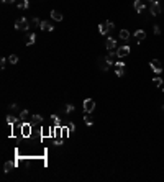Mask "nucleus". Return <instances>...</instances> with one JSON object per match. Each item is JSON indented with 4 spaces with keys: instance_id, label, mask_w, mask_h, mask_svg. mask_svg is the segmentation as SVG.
<instances>
[{
    "instance_id": "423d86ee",
    "label": "nucleus",
    "mask_w": 164,
    "mask_h": 182,
    "mask_svg": "<svg viewBox=\"0 0 164 182\" xmlns=\"http://www.w3.org/2000/svg\"><path fill=\"white\" fill-rule=\"evenodd\" d=\"M115 74L118 75V77H121L123 75V72H125V64L121 62V61H118V62H115Z\"/></svg>"
},
{
    "instance_id": "dca6fc26",
    "label": "nucleus",
    "mask_w": 164,
    "mask_h": 182,
    "mask_svg": "<svg viewBox=\"0 0 164 182\" xmlns=\"http://www.w3.org/2000/svg\"><path fill=\"white\" fill-rule=\"evenodd\" d=\"M28 118H30V112L26 110V108H23V110L20 112V120H22V121H26Z\"/></svg>"
},
{
    "instance_id": "a211bd4d",
    "label": "nucleus",
    "mask_w": 164,
    "mask_h": 182,
    "mask_svg": "<svg viewBox=\"0 0 164 182\" xmlns=\"http://www.w3.org/2000/svg\"><path fill=\"white\" fill-rule=\"evenodd\" d=\"M84 123H86L87 126H92L94 125V118L90 117V113H86V117H84Z\"/></svg>"
},
{
    "instance_id": "1a4fd4ad",
    "label": "nucleus",
    "mask_w": 164,
    "mask_h": 182,
    "mask_svg": "<svg viewBox=\"0 0 164 182\" xmlns=\"http://www.w3.org/2000/svg\"><path fill=\"white\" fill-rule=\"evenodd\" d=\"M39 28L43 30V31H53V30H54V26L51 25L49 22H46V20H43V22H41V25H39Z\"/></svg>"
},
{
    "instance_id": "a878e982",
    "label": "nucleus",
    "mask_w": 164,
    "mask_h": 182,
    "mask_svg": "<svg viewBox=\"0 0 164 182\" xmlns=\"http://www.w3.org/2000/svg\"><path fill=\"white\" fill-rule=\"evenodd\" d=\"M8 61H10L12 64H17V62H18V56H17V54H10V56H8Z\"/></svg>"
},
{
    "instance_id": "7ed1b4c3",
    "label": "nucleus",
    "mask_w": 164,
    "mask_h": 182,
    "mask_svg": "<svg viewBox=\"0 0 164 182\" xmlns=\"http://www.w3.org/2000/svg\"><path fill=\"white\" fill-rule=\"evenodd\" d=\"M20 135L25 136V138H28V136L31 135V123H28V121H23L22 128H20Z\"/></svg>"
},
{
    "instance_id": "393cba45",
    "label": "nucleus",
    "mask_w": 164,
    "mask_h": 182,
    "mask_svg": "<svg viewBox=\"0 0 164 182\" xmlns=\"http://www.w3.org/2000/svg\"><path fill=\"white\" fill-rule=\"evenodd\" d=\"M105 59H107V62H110L112 66H113V59H115V53H108L107 54V57H105Z\"/></svg>"
},
{
    "instance_id": "2f4dec72",
    "label": "nucleus",
    "mask_w": 164,
    "mask_h": 182,
    "mask_svg": "<svg viewBox=\"0 0 164 182\" xmlns=\"http://www.w3.org/2000/svg\"><path fill=\"white\" fill-rule=\"evenodd\" d=\"M2 2H5V4H13L15 0H2Z\"/></svg>"
},
{
    "instance_id": "0eeeda50",
    "label": "nucleus",
    "mask_w": 164,
    "mask_h": 182,
    "mask_svg": "<svg viewBox=\"0 0 164 182\" xmlns=\"http://www.w3.org/2000/svg\"><path fill=\"white\" fill-rule=\"evenodd\" d=\"M115 46H117V39L112 38V36H108L107 41H105V48H107L108 51H113V49H115Z\"/></svg>"
},
{
    "instance_id": "6e6552de",
    "label": "nucleus",
    "mask_w": 164,
    "mask_h": 182,
    "mask_svg": "<svg viewBox=\"0 0 164 182\" xmlns=\"http://www.w3.org/2000/svg\"><path fill=\"white\" fill-rule=\"evenodd\" d=\"M128 53H130V46H121V48L117 49V56L118 57H125Z\"/></svg>"
},
{
    "instance_id": "b1692460",
    "label": "nucleus",
    "mask_w": 164,
    "mask_h": 182,
    "mask_svg": "<svg viewBox=\"0 0 164 182\" xmlns=\"http://www.w3.org/2000/svg\"><path fill=\"white\" fill-rule=\"evenodd\" d=\"M153 84H154L156 87H161L164 82H163V79H161V77H154V79H153Z\"/></svg>"
},
{
    "instance_id": "bb28decb",
    "label": "nucleus",
    "mask_w": 164,
    "mask_h": 182,
    "mask_svg": "<svg viewBox=\"0 0 164 182\" xmlns=\"http://www.w3.org/2000/svg\"><path fill=\"white\" fill-rule=\"evenodd\" d=\"M31 23H33V25H36V26H39V25H41V20H39V18H36V17H33L31 18Z\"/></svg>"
},
{
    "instance_id": "f8f14e48",
    "label": "nucleus",
    "mask_w": 164,
    "mask_h": 182,
    "mask_svg": "<svg viewBox=\"0 0 164 182\" xmlns=\"http://www.w3.org/2000/svg\"><path fill=\"white\" fill-rule=\"evenodd\" d=\"M133 7H135V10L138 12V13H141V12L144 10V4H143L141 0H135V4H133Z\"/></svg>"
},
{
    "instance_id": "f3484780",
    "label": "nucleus",
    "mask_w": 164,
    "mask_h": 182,
    "mask_svg": "<svg viewBox=\"0 0 164 182\" xmlns=\"http://www.w3.org/2000/svg\"><path fill=\"white\" fill-rule=\"evenodd\" d=\"M74 105H72V104H66L64 105V108H62V112H64V113L66 115H69V113H72V112H74Z\"/></svg>"
},
{
    "instance_id": "4be33fe9",
    "label": "nucleus",
    "mask_w": 164,
    "mask_h": 182,
    "mask_svg": "<svg viewBox=\"0 0 164 182\" xmlns=\"http://www.w3.org/2000/svg\"><path fill=\"white\" fill-rule=\"evenodd\" d=\"M33 123H38V125H41V123H43V117H41V115H33Z\"/></svg>"
},
{
    "instance_id": "f257e3e1",
    "label": "nucleus",
    "mask_w": 164,
    "mask_h": 182,
    "mask_svg": "<svg viewBox=\"0 0 164 182\" xmlns=\"http://www.w3.org/2000/svg\"><path fill=\"white\" fill-rule=\"evenodd\" d=\"M15 28H17L18 31H28L30 30L28 18H20V20H17V22H15Z\"/></svg>"
},
{
    "instance_id": "aec40b11",
    "label": "nucleus",
    "mask_w": 164,
    "mask_h": 182,
    "mask_svg": "<svg viewBox=\"0 0 164 182\" xmlns=\"http://www.w3.org/2000/svg\"><path fill=\"white\" fill-rule=\"evenodd\" d=\"M28 7H30V2H28V0H20V2H18V8H23V10H26Z\"/></svg>"
},
{
    "instance_id": "cd10ccee",
    "label": "nucleus",
    "mask_w": 164,
    "mask_h": 182,
    "mask_svg": "<svg viewBox=\"0 0 164 182\" xmlns=\"http://www.w3.org/2000/svg\"><path fill=\"white\" fill-rule=\"evenodd\" d=\"M153 31H154V35H161V28H159V25H154V26H153Z\"/></svg>"
},
{
    "instance_id": "2eb2a0df",
    "label": "nucleus",
    "mask_w": 164,
    "mask_h": 182,
    "mask_svg": "<svg viewBox=\"0 0 164 182\" xmlns=\"http://www.w3.org/2000/svg\"><path fill=\"white\" fill-rule=\"evenodd\" d=\"M35 41H36V35H35V33H30L28 38H26V41H25V44H26V46H31Z\"/></svg>"
},
{
    "instance_id": "5701e85b",
    "label": "nucleus",
    "mask_w": 164,
    "mask_h": 182,
    "mask_svg": "<svg viewBox=\"0 0 164 182\" xmlns=\"http://www.w3.org/2000/svg\"><path fill=\"white\" fill-rule=\"evenodd\" d=\"M7 123H8V125H15V123H17V117L8 115V117H7Z\"/></svg>"
},
{
    "instance_id": "9d476101",
    "label": "nucleus",
    "mask_w": 164,
    "mask_h": 182,
    "mask_svg": "<svg viewBox=\"0 0 164 182\" xmlns=\"http://www.w3.org/2000/svg\"><path fill=\"white\" fill-rule=\"evenodd\" d=\"M51 18H53L54 22H62V18L64 17H62V13H61L59 10H53L51 12Z\"/></svg>"
},
{
    "instance_id": "ddd939ff",
    "label": "nucleus",
    "mask_w": 164,
    "mask_h": 182,
    "mask_svg": "<svg viewBox=\"0 0 164 182\" xmlns=\"http://www.w3.org/2000/svg\"><path fill=\"white\" fill-rule=\"evenodd\" d=\"M135 38L138 39V41H143V39L146 38V31H144V30H136V31H135Z\"/></svg>"
},
{
    "instance_id": "c756f323",
    "label": "nucleus",
    "mask_w": 164,
    "mask_h": 182,
    "mask_svg": "<svg viewBox=\"0 0 164 182\" xmlns=\"http://www.w3.org/2000/svg\"><path fill=\"white\" fill-rule=\"evenodd\" d=\"M0 64H2V69L5 67V64H7V57H2V61H0Z\"/></svg>"
},
{
    "instance_id": "412c9836",
    "label": "nucleus",
    "mask_w": 164,
    "mask_h": 182,
    "mask_svg": "<svg viewBox=\"0 0 164 182\" xmlns=\"http://www.w3.org/2000/svg\"><path fill=\"white\" fill-rule=\"evenodd\" d=\"M128 38H130L128 30H120V39H128Z\"/></svg>"
},
{
    "instance_id": "4468645a",
    "label": "nucleus",
    "mask_w": 164,
    "mask_h": 182,
    "mask_svg": "<svg viewBox=\"0 0 164 182\" xmlns=\"http://www.w3.org/2000/svg\"><path fill=\"white\" fill-rule=\"evenodd\" d=\"M99 64H100V69L102 71H108L110 69V62H107V59H99Z\"/></svg>"
},
{
    "instance_id": "9b49d317",
    "label": "nucleus",
    "mask_w": 164,
    "mask_h": 182,
    "mask_svg": "<svg viewBox=\"0 0 164 182\" xmlns=\"http://www.w3.org/2000/svg\"><path fill=\"white\" fill-rule=\"evenodd\" d=\"M99 31H100V35H107L108 31H110V26H108V23L105 22V23H100L99 25Z\"/></svg>"
},
{
    "instance_id": "39448f33",
    "label": "nucleus",
    "mask_w": 164,
    "mask_h": 182,
    "mask_svg": "<svg viewBox=\"0 0 164 182\" xmlns=\"http://www.w3.org/2000/svg\"><path fill=\"white\" fill-rule=\"evenodd\" d=\"M149 12H151V15H154V17H157V15L161 13V4L159 2H151V7H149Z\"/></svg>"
},
{
    "instance_id": "6ab92c4d",
    "label": "nucleus",
    "mask_w": 164,
    "mask_h": 182,
    "mask_svg": "<svg viewBox=\"0 0 164 182\" xmlns=\"http://www.w3.org/2000/svg\"><path fill=\"white\" fill-rule=\"evenodd\" d=\"M13 167H15V162H12V161H7V162H5V166H4V172H10Z\"/></svg>"
},
{
    "instance_id": "7c9ffc66",
    "label": "nucleus",
    "mask_w": 164,
    "mask_h": 182,
    "mask_svg": "<svg viewBox=\"0 0 164 182\" xmlns=\"http://www.w3.org/2000/svg\"><path fill=\"white\" fill-rule=\"evenodd\" d=\"M107 23H108V26H110V30H113V28H115V25H113L112 22H107Z\"/></svg>"
},
{
    "instance_id": "473e14b6",
    "label": "nucleus",
    "mask_w": 164,
    "mask_h": 182,
    "mask_svg": "<svg viewBox=\"0 0 164 182\" xmlns=\"http://www.w3.org/2000/svg\"><path fill=\"white\" fill-rule=\"evenodd\" d=\"M149 2H156V0H149Z\"/></svg>"
},
{
    "instance_id": "f03ea898",
    "label": "nucleus",
    "mask_w": 164,
    "mask_h": 182,
    "mask_svg": "<svg viewBox=\"0 0 164 182\" xmlns=\"http://www.w3.org/2000/svg\"><path fill=\"white\" fill-rule=\"evenodd\" d=\"M94 110H95V102L92 99H86L84 100V112L86 113H92Z\"/></svg>"
},
{
    "instance_id": "c85d7f7f",
    "label": "nucleus",
    "mask_w": 164,
    "mask_h": 182,
    "mask_svg": "<svg viewBox=\"0 0 164 182\" xmlns=\"http://www.w3.org/2000/svg\"><path fill=\"white\" fill-rule=\"evenodd\" d=\"M67 130H69V131H74V130H75L74 123H71V121H69V123H67Z\"/></svg>"
},
{
    "instance_id": "20e7f679",
    "label": "nucleus",
    "mask_w": 164,
    "mask_h": 182,
    "mask_svg": "<svg viewBox=\"0 0 164 182\" xmlns=\"http://www.w3.org/2000/svg\"><path fill=\"white\" fill-rule=\"evenodd\" d=\"M149 66H151V69H153L156 74H161V72H163V62H161L159 59H153L149 62Z\"/></svg>"
}]
</instances>
